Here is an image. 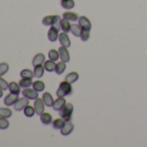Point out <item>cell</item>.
<instances>
[{
  "label": "cell",
  "mask_w": 147,
  "mask_h": 147,
  "mask_svg": "<svg viewBox=\"0 0 147 147\" xmlns=\"http://www.w3.org/2000/svg\"><path fill=\"white\" fill-rule=\"evenodd\" d=\"M61 19L58 15H49L42 19V24L45 26H54L57 30H61Z\"/></svg>",
  "instance_id": "6da1fadb"
},
{
  "label": "cell",
  "mask_w": 147,
  "mask_h": 147,
  "mask_svg": "<svg viewBox=\"0 0 147 147\" xmlns=\"http://www.w3.org/2000/svg\"><path fill=\"white\" fill-rule=\"evenodd\" d=\"M73 93V88L70 82L64 81L60 83L59 88L56 91V95L58 97H65L67 95H70Z\"/></svg>",
  "instance_id": "7a4b0ae2"
},
{
  "label": "cell",
  "mask_w": 147,
  "mask_h": 147,
  "mask_svg": "<svg viewBox=\"0 0 147 147\" xmlns=\"http://www.w3.org/2000/svg\"><path fill=\"white\" fill-rule=\"evenodd\" d=\"M74 112V106L71 103H67L60 110V116L65 121H70L72 119V114Z\"/></svg>",
  "instance_id": "3957f363"
},
{
  "label": "cell",
  "mask_w": 147,
  "mask_h": 147,
  "mask_svg": "<svg viewBox=\"0 0 147 147\" xmlns=\"http://www.w3.org/2000/svg\"><path fill=\"white\" fill-rule=\"evenodd\" d=\"M34 107L36 113L37 115H41L42 113H44V107H45V103L42 99L41 98H36L34 102Z\"/></svg>",
  "instance_id": "277c9868"
},
{
  "label": "cell",
  "mask_w": 147,
  "mask_h": 147,
  "mask_svg": "<svg viewBox=\"0 0 147 147\" xmlns=\"http://www.w3.org/2000/svg\"><path fill=\"white\" fill-rule=\"evenodd\" d=\"M30 104L29 99H27L26 97H23V98H19L18 100L14 104V108L16 111H22L24 110L28 105Z\"/></svg>",
  "instance_id": "5b68a950"
},
{
  "label": "cell",
  "mask_w": 147,
  "mask_h": 147,
  "mask_svg": "<svg viewBox=\"0 0 147 147\" xmlns=\"http://www.w3.org/2000/svg\"><path fill=\"white\" fill-rule=\"evenodd\" d=\"M22 94L24 97H26L29 100H36V98H38V92L36 91L34 88H24L22 91Z\"/></svg>",
  "instance_id": "8992f818"
},
{
  "label": "cell",
  "mask_w": 147,
  "mask_h": 147,
  "mask_svg": "<svg viewBox=\"0 0 147 147\" xmlns=\"http://www.w3.org/2000/svg\"><path fill=\"white\" fill-rule=\"evenodd\" d=\"M19 99V94H12L10 93L4 100V103L5 106L10 107L11 105H14Z\"/></svg>",
  "instance_id": "52a82bcc"
},
{
  "label": "cell",
  "mask_w": 147,
  "mask_h": 147,
  "mask_svg": "<svg viewBox=\"0 0 147 147\" xmlns=\"http://www.w3.org/2000/svg\"><path fill=\"white\" fill-rule=\"evenodd\" d=\"M74 124L70 121H66L64 125L61 128V133L63 136H67L69 135L73 131H74Z\"/></svg>",
  "instance_id": "ba28073f"
},
{
  "label": "cell",
  "mask_w": 147,
  "mask_h": 147,
  "mask_svg": "<svg viewBox=\"0 0 147 147\" xmlns=\"http://www.w3.org/2000/svg\"><path fill=\"white\" fill-rule=\"evenodd\" d=\"M59 51V55H60V58L62 61L64 62H68L70 61V55H69V53H68V50L66 47L64 46H61L58 49Z\"/></svg>",
  "instance_id": "9c48e42d"
},
{
  "label": "cell",
  "mask_w": 147,
  "mask_h": 147,
  "mask_svg": "<svg viewBox=\"0 0 147 147\" xmlns=\"http://www.w3.org/2000/svg\"><path fill=\"white\" fill-rule=\"evenodd\" d=\"M78 22H79L80 26L82 27V30H91L92 24H91V22L89 21V19L87 17L82 16V17L79 18Z\"/></svg>",
  "instance_id": "30bf717a"
},
{
  "label": "cell",
  "mask_w": 147,
  "mask_h": 147,
  "mask_svg": "<svg viewBox=\"0 0 147 147\" xmlns=\"http://www.w3.org/2000/svg\"><path fill=\"white\" fill-rule=\"evenodd\" d=\"M59 30H57L55 27L51 26L50 29L48 31V38L50 42H55L59 38Z\"/></svg>",
  "instance_id": "8fae6325"
},
{
  "label": "cell",
  "mask_w": 147,
  "mask_h": 147,
  "mask_svg": "<svg viewBox=\"0 0 147 147\" xmlns=\"http://www.w3.org/2000/svg\"><path fill=\"white\" fill-rule=\"evenodd\" d=\"M59 41H60V43L61 44V46H64L66 48H68L71 46L70 39L67 36V34L65 32H62L59 35Z\"/></svg>",
  "instance_id": "7c38bea8"
},
{
  "label": "cell",
  "mask_w": 147,
  "mask_h": 147,
  "mask_svg": "<svg viewBox=\"0 0 147 147\" xmlns=\"http://www.w3.org/2000/svg\"><path fill=\"white\" fill-rule=\"evenodd\" d=\"M66 104V100L64 99V97H58V99H56L54 101L53 104V109L55 111H60Z\"/></svg>",
  "instance_id": "4fadbf2b"
},
{
  "label": "cell",
  "mask_w": 147,
  "mask_h": 147,
  "mask_svg": "<svg viewBox=\"0 0 147 147\" xmlns=\"http://www.w3.org/2000/svg\"><path fill=\"white\" fill-rule=\"evenodd\" d=\"M44 61H45V55H44V54L38 53V54H36L34 56V58L32 60V64H33V66H36V65H40V64L44 63Z\"/></svg>",
  "instance_id": "5bb4252c"
},
{
  "label": "cell",
  "mask_w": 147,
  "mask_h": 147,
  "mask_svg": "<svg viewBox=\"0 0 147 147\" xmlns=\"http://www.w3.org/2000/svg\"><path fill=\"white\" fill-rule=\"evenodd\" d=\"M42 100L45 103V105L47 107H53V104H54V99H53V96L51 95L50 93L49 92H46L42 94Z\"/></svg>",
  "instance_id": "9a60e30c"
},
{
  "label": "cell",
  "mask_w": 147,
  "mask_h": 147,
  "mask_svg": "<svg viewBox=\"0 0 147 147\" xmlns=\"http://www.w3.org/2000/svg\"><path fill=\"white\" fill-rule=\"evenodd\" d=\"M40 119L44 125H49L50 123L53 122L52 115L49 113H42L40 115Z\"/></svg>",
  "instance_id": "2e32d148"
},
{
  "label": "cell",
  "mask_w": 147,
  "mask_h": 147,
  "mask_svg": "<svg viewBox=\"0 0 147 147\" xmlns=\"http://www.w3.org/2000/svg\"><path fill=\"white\" fill-rule=\"evenodd\" d=\"M63 18L65 19H67L68 21H73V22H75V21H77L79 20V16L77 13L76 12H72V11H67L65 13H63Z\"/></svg>",
  "instance_id": "e0dca14e"
},
{
  "label": "cell",
  "mask_w": 147,
  "mask_h": 147,
  "mask_svg": "<svg viewBox=\"0 0 147 147\" xmlns=\"http://www.w3.org/2000/svg\"><path fill=\"white\" fill-rule=\"evenodd\" d=\"M78 79H79V74L77 72H71L65 77V81L70 82L71 84L75 83L76 81H78Z\"/></svg>",
  "instance_id": "ac0fdd59"
},
{
  "label": "cell",
  "mask_w": 147,
  "mask_h": 147,
  "mask_svg": "<svg viewBox=\"0 0 147 147\" xmlns=\"http://www.w3.org/2000/svg\"><path fill=\"white\" fill-rule=\"evenodd\" d=\"M20 85L18 84L16 82H11V83H9V90H10V93H12V94H19L21 90H20Z\"/></svg>",
  "instance_id": "d6986e66"
},
{
  "label": "cell",
  "mask_w": 147,
  "mask_h": 147,
  "mask_svg": "<svg viewBox=\"0 0 147 147\" xmlns=\"http://www.w3.org/2000/svg\"><path fill=\"white\" fill-rule=\"evenodd\" d=\"M34 75L36 78H41L43 76V74H44V67L40 64V65H36L34 66Z\"/></svg>",
  "instance_id": "ffe728a7"
},
{
  "label": "cell",
  "mask_w": 147,
  "mask_h": 147,
  "mask_svg": "<svg viewBox=\"0 0 147 147\" xmlns=\"http://www.w3.org/2000/svg\"><path fill=\"white\" fill-rule=\"evenodd\" d=\"M55 65L56 64L55 63V61L49 59V60L44 61L43 67H44L45 70H47L48 72H53L55 69Z\"/></svg>",
  "instance_id": "44dd1931"
},
{
  "label": "cell",
  "mask_w": 147,
  "mask_h": 147,
  "mask_svg": "<svg viewBox=\"0 0 147 147\" xmlns=\"http://www.w3.org/2000/svg\"><path fill=\"white\" fill-rule=\"evenodd\" d=\"M61 5L64 9L70 10V9H73L74 7H75L76 3H75V1H74V0H61Z\"/></svg>",
  "instance_id": "7402d4cb"
},
{
  "label": "cell",
  "mask_w": 147,
  "mask_h": 147,
  "mask_svg": "<svg viewBox=\"0 0 147 147\" xmlns=\"http://www.w3.org/2000/svg\"><path fill=\"white\" fill-rule=\"evenodd\" d=\"M71 25L72 24H70V23L67 19L63 18L61 22V30H62L63 32L67 33L71 30Z\"/></svg>",
  "instance_id": "603a6c76"
},
{
  "label": "cell",
  "mask_w": 147,
  "mask_h": 147,
  "mask_svg": "<svg viewBox=\"0 0 147 147\" xmlns=\"http://www.w3.org/2000/svg\"><path fill=\"white\" fill-rule=\"evenodd\" d=\"M66 67H67L66 62L61 61H59V62L56 63L55 71V73L57 74V75H61V74L66 70Z\"/></svg>",
  "instance_id": "cb8c5ba5"
},
{
  "label": "cell",
  "mask_w": 147,
  "mask_h": 147,
  "mask_svg": "<svg viewBox=\"0 0 147 147\" xmlns=\"http://www.w3.org/2000/svg\"><path fill=\"white\" fill-rule=\"evenodd\" d=\"M12 116V111L7 107H0V117L2 118H11Z\"/></svg>",
  "instance_id": "d4e9b609"
},
{
  "label": "cell",
  "mask_w": 147,
  "mask_h": 147,
  "mask_svg": "<svg viewBox=\"0 0 147 147\" xmlns=\"http://www.w3.org/2000/svg\"><path fill=\"white\" fill-rule=\"evenodd\" d=\"M33 82H32V78H22L19 81V85L21 88H30V86H32Z\"/></svg>",
  "instance_id": "484cf974"
},
{
  "label": "cell",
  "mask_w": 147,
  "mask_h": 147,
  "mask_svg": "<svg viewBox=\"0 0 147 147\" xmlns=\"http://www.w3.org/2000/svg\"><path fill=\"white\" fill-rule=\"evenodd\" d=\"M32 87H33V88H34L36 91H37V92L39 93V92H42V91L44 90V88H45V84H44V82H42V81H36V82H33Z\"/></svg>",
  "instance_id": "4316f807"
},
{
  "label": "cell",
  "mask_w": 147,
  "mask_h": 147,
  "mask_svg": "<svg viewBox=\"0 0 147 147\" xmlns=\"http://www.w3.org/2000/svg\"><path fill=\"white\" fill-rule=\"evenodd\" d=\"M71 32L74 36H81L82 34V27L80 24H72L71 25Z\"/></svg>",
  "instance_id": "83f0119b"
},
{
  "label": "cell",
  "mask_w": 147,
  "mask_h": 147,
  "mask_svg": "<svg viewBox=\"0 0 147 147\" xmlns=\"http://www.w3.org/2000/svg\"><path fill=\"white\" fill-rule=\"evenodd\" d=\"M66 123V121L61 117V118H58V119H55L53 122H52V125H53V127L55 129H61L64 124Z\"/></svg>",
  "instance_id": "f1b7e54d"
},
{
  "label": "cell",
  "mask_w": 147,
  "mask_h": 147,
  "mask_svg": "<svg viewBox=\"0 0 147 147\" xmlns=\"http://www.w3.org/2000/svg\"><path fill=\"white\" fill-rule=\"evenodd\" d=\"M20 76L22 78H33L35 76L34 72H32L30 69H28V68L22 70L20 73Z\"/></svg>",
  "instance_id": "f546056e"
},
{
  "label": "cell",
  "mask_w": 147,
  "mask_h": 147,
  "mask_svg": "<svg viewBox=\"0 0 147 147\" xmlns=\"http://www.w3.org/2000/svg\"><path fill=\"white\" fill-rule=\"evenodd\" d=\"M24 115L27 116V117H33L36 111H35V107H31L30 105H28L24 109Z\"/></svg>",
  "instance_id": "4dcf8cb0"
},
{
  "label": "cell",
  "mask_w": 147,
  "mask_h": 147,
  "mask_svg": "<svg viewBox=\"0 0 147 147\" xmlns=\"http://www.w3.org/2000/svg\"><path fill=\"white\" fill-rule=\"evenodd\" d=\"M60 57L59 55V51H57L56 49H50L49 52V58L54 61H56L58 60V58Z\"/></svg>",
  "instance_id": "1f68e13d"
},
{
  "label": "cell",
  "mask_w": 147,
  "mask_h": 147,
  "mask_svg": "<svg viewBox=\"0 0 147 147\" xmlns=\"http://www.w3.org/2000/svg\"><path fill=\"white\" fill-rule=\"evenodd\" d=\"M9 70V64L6 62L0 63V76H5Z\"/></svg>",
  "instance_id": "d6a6232c"
},
{
  "label": "cell",
  "mask_w": 147,
  "mask_h": 147,
  "mask_svg": "<svg viewBox=\"0 0 147 147\" xmlns=\"http://www.w3.org/2000/svg\"><path fill=\"white\" fill-rule=\"evenodd\" d=\"M9 125H10V122L7 120V119L0 117V129L5 130L9 127Z\"/></svg>",
  "instance_id": "836d02e7"
},
{
  "label": "cell",
  "mask_w": 147,
  "mask_h": 147,
  "mask_svg": "<svg viewBox=\"0 0 147 147\" xmlns=\"http://www.w3.org/2000/svg\"><path fill=\"white\" fill-rule=\"evenodd\" d=\"M90 37V30H82V34H81V38L83 42H86L89 39Z\"/></svg>",
  "instance_id": "e575fe53"
},
{
  "label": "cell",
  "mask_w": 147,
  "mask_h": 147,
  "mask_svg": "<svg viewBox=\"0 0 147 147\" xmlns=\"http://www.w3.org/2000/svg\"><path fill=\"white\" fill-rule=\"evenodd\" d=\"M8 88H9V83L7 82V81L3 79L2 76H0V89L5 91Z\"/></svg>",
  "instance_id": "d590c367"
},
{
  "label": "cell",
  "mask_w": 147,
  "mask_h": 147,
  "mask_svg": "<svg viewBox=\"0 0 147 147\" xmlns=\"http://www.w3.org/2000/svg\"><path fill=\"white\" fill-rule=\"evenodd\" d=\"M4 90H2V89H0V98H1L2 96H3V94H4V92H3Z\"/></svg>",
  "instance_id": "8d00e7d4"
}]
</instances>
